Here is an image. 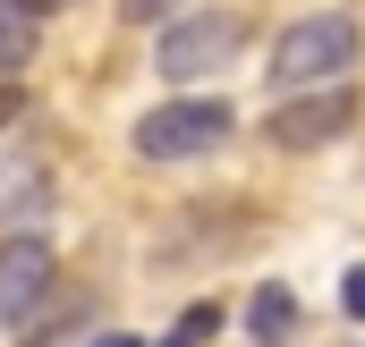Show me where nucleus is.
Returning a JSON list of instances; mask_svg holds the SVG:
<instances>
[{"mask_svg":"<svg viewBox=\"0 0 365 347\" xmlns=\"http://www.w3.org/2000/svg\"><path fill=\"white\" fill-rule=\"evenodd\" d=\"M357 17L349 9H306V17H289L272 34V85L306 93V85H331V77H349L357 68Z\"/></svg>","mask_w":365,"mask_h":347,"instance_id":"nucleus-1","label":"nucleus"},{"mask_svg":"<svg viewBox=\"0 0 365 347\" xmlns=\"http://www.w3.org/2000/svg\"><path fill=\"white\" fill-rule=\"evenodd\" d=\"M238 136V110L212 93H170L136 119V161H204Z\"/></svg>","mask_w":365,"mask_h":347,"instance_id":"nucleus-2","label":"nucleus"},{"mask_svg":"<svg viewBox=\"0 0 365 347\" xmlns=\"http://www.w3.org/2000/svg\"><path fill=\"white\" fill-rule=\"evenodd\" d=\"M51 288H60V255H51L43 229L0 237V331H34V314L51 305Z\"/></svg>","mask_w":365,"mask_h":347,"instance_id":"nucleus-3","label":"nucleus"},{"mask_svg":"<svg viewBox=\"0 0 365 347\" xmlns=\"http://www.w3.org/2000/svg\"><path fill=\"white\" fill-rule=\"evenodd\" d=\"M238 51H247V17H221V9H212V17H170V34H162L153 60H162L170 85H204V77H221Z\"/></svg>","mask_w":365,"mask_h":347,"instance_id":"nucleus-4","label":"nucleus"},{"mask_svg":"<svg viewBox=\"0 0 365 347\" xmlns=\"http://www.w3.org/2000/svg\"><path fill=\"white\" fill-rule=\"evenodd\" d=\"M349 127H357V93L349 85H306V93H289L272 119H264V136H272L280 153H323Z\"/></svg>","mask_w":365,"mask_h":347,"instance_id":"nucleus-5","label":"nucleus"},{"mask_svg":"<svg viewBox=\"0 0 365 347\" xmlns=\"http://www.w3.org/2000/svg\"><path fill=\"white\" fill-rule=\"evenodd\" d=\"M34 34H43V17H26L17 0H0V85L34 60Z\"/></svg>","mask_w":365,"mask_h":347,"instance_id":"nucleus-6","label":"nucleus"},{"mask_svg":"<svg viewBox=\"0 0 365 347\" xmlns=\"http://www.w3.org/2000/svg\"><path fill=\"white\" fill-rule=\"evenodd\" d=\"M289 322H297V305H289V297H280V288H264V297H255V339L272 347L280 331H289Z\"/></svg>","mask_w":365,"mask_h":347,"instance_id":"nucleus-7","label":"nucleus"},{"mask_svg":"<svg viewBox=\"0 0 365 347\" xmlns=\"http://www.w3.org/2000/svg\"><path fill=\"white\" fill-rule=\"evenodd\" d=\"M340 305H349V314H357V322H365V262H357V271H349V279H340Z\"/></svg>","mask_w":365,"mask_h":347,"instance_id":"nucleus-8","label":"nucleus"},{"mask_svg":"<svg viewBox=\"0 0 365 347\" xmlns=\"http://www.w3.org/2000/svg\"><path fill=\"white\" fill-rule=\"evenodd\" d=\"M119 17H128V26H153V17H162V0H119Z\"/></svg>","mask_w":365,"mask_h":347,"instance_id":"nucleus-9","label":"nucleus"},{"mask_svg":"<svg viewBox=\"0 0 365 347\" xmlns=\"http://www.w3.org/2000/svg\"><path fill=\"white\" fill-rule=\"evenodd\" d=\"M17 110H26V93H17V77H9V85H0V127H9Z\"/></svg>","mask_w":365,"mask_h":347,"instance_id":"nucleus-10","label":"nucleus"},{"mask_svg":"<svg viewBox=\"0 0 365 347\" xmlns=\"http://www.w3.org/2000/svg\"><path fill=\"white\" fill-rule=\"evenodd\" d=\"M17 9H26V17H60L68 0H17Z\"/></svg>","mask_w":365,"mask_h":347,"instance_id":"nucleus-11","label":"nucleus"},{"mask_svg":"<svg viewBox=\"0 0 365 347\" xmlns=\"http://www.w3.org/2000/svg\"><path fill=\"white\" fill-rule=\"evenodd\" d=\"M102 347H136V339H102Z\"/></svg>","mask_w":365,"mask_h":347,"instance_id":"nucleus-12","label":"nucleus"}]
</instances>
